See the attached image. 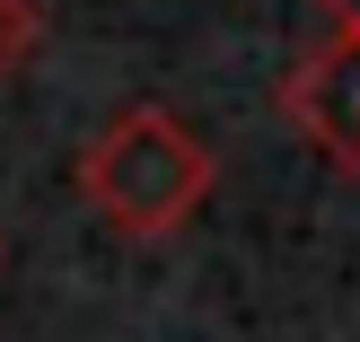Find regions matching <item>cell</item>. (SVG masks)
<instances>
[{"instance_id": "obj_1", "label": "cell", "mask_w": 360, "mask_h": 342, "mask_svg": "<svg viewBox=\"0 0 360 342\" xmlns=\"http://www.w3.org/2000/svg\"><path fill=\"white\" fill-rule=\"evenodd\" d=\"M211 150L185 114L167 105H123L97 140L79 150V202L97 211L115 237L132 246H158L211 202Z\"/></svg>"}, {"instance_id": "obj_2", "label": "cell", "mask_w": 360, "mask_h": 342, "mask_svg": "<svg viewBox=\"0 0 360 342\" xmlns=\"http://www.w3.org/2000/svg\"><path fill=\"white\" fill-rule=\"evenodd\" d=\"M281 114L334 176H360V35H316L281 70Z\"/></svg>"}, {"instance_id": "obj_3", "label": "cell", "mask_w": 360, "mask_h": 342, "mask_svg": "<svg viewBox=\"0 0 360 342\" xmlns=\"http://www.w3.org/2000/svg\"><path fill=\"white\" fill-rule=\"evenodd\" d=\"M35 44H44V9H35V0H0V79L27 70Z\"/></svg>"}, {"instance_id": "obj_4", "label": "cell", "mask_w": 360, "mask_h": 342, "mask_svg": "<svg viewBox=\"0 0 360 342\" xmlns=\"http://www.w3.org/2000/svg\"><path fill=\"white\" fill-rule=\"evenodd\" d=\"M316 9H326L334 35H360V0H316Z\"/></svg>"}, {"instance_id": "obj_5", "label": "cell", "mask_w": 360, "mask_h": 342, "mask_svg": "<svg viewBox=\"0 0 360 342\" xmlns=\"http://www.w3.org/2000/svg\"><path fill=\"white\" fill-rule=\"evenodd\" d=\"M0 263H9V246H0Z\"/></svg>"}]
</instances>
